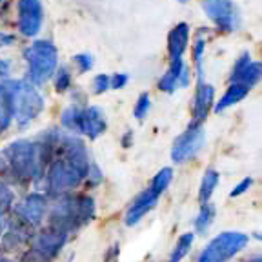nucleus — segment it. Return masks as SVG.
<instances>
[{
	"label": "nucleus",
	"mask_w": 262,
	"mask_h": 262,
	"mask_svg": "<svg viewBox=\"0 0 262 262\" xmlns=\"http://www.w3.org/2000/svg\"><path fill=\"white\" fill-rule=\"evenodd\" d=\"M95 217V201L90 195L64 196L49 215V226L70 235Z\"/></svg>",
	"instance_id": "f257e3e1"
},
{
	"label": "nucleus",
	"mask_w": 262,
	"mask_h": 262,
	"mask_svg": "<svg viewBox=\"0 0 262 262\" xmlns=\"http://www.w3.org/2000/svg\"><path fill=\"white\" fill-rule=\"evenodd\" d=\"M4 162L8 164L11 175L18 180H38L44 177V166L40 162V153H38L37 142L29 140H16L9 144L4 151Z\"/></svg>",
	"instance_id": "f03ea898"
},
{
	"label": "nucleus",
	"mask_w": 262,
	"mask_h": 262,
	"mask_svg": "<svg viewBox=\"0 0 262 262\" xmlns=\"http://www.w3.org/2000/svg\"><path fill=\"white\" fill-rule=\"evenodd\" d=\"M8 90L9 100H11L13 119L18 126H28L44 110V98L28 80H9L4 84Z\"/></svg>",
	"instance_id": "7ed1b4c3"
},
{
	"label": "nucleus",
	"mask_w": 262,
	"mask_h": 262,
	"mask_svg": "<svg viewBox=\"0 0 262 262\" xmlns=\"http://www.w3.org/2000/svg\"><path fill=\"white\" fill-rule=\"evenodd\" d=\"M28 78L33 86H42L53 77L58 66V51L49 40H37L24 49Z\"/></svg>",
	"instance_id": "20e7f679"
},
{
	"label": "nucleus",
	"mask_w": 262,
	"mask_h": 262,
	"mask_svg": "<svg viewBox=\"0 0 262 262\" xmlns=\"http://www.w3.org/2000/svg\"><path fill=\"white\" fill-rule=\"evenodd\" d=\"M250 242V237L241 231H224L213 238L196 262H228L233 258L238 251H242Z\"/></svg>",
	"instance_id": "39448f33"
},
{
	"label": "nucleus",
	"mask_w": 262,
	"mask_h": 262,
	"mask_svg": "<svg viewBox=\"0 0 262 262\" xmlns=\"http://www.w3.org/2000/svg\"><path fill=\"white\" fill-rule=\"evenodd\" d=\"M206 142V131L202 124L193 122L184 133H180L171 147V159L177 164H184L195 159Z\"/></svg>",
	"instance_id": "423d86ee"
},
{
	"label": "nucleus",
	"mask_w": 262,
	"mask_h": 262,
	"mask_svg": "<svg viewBox=\"0 0 262 262\" xmlns=\"http://www.w3.org/2000/svg\"><path fill=\"white\" fill-rule=\"evenodd\" d=\"M202 9L209 20L226 33L237 31L241 26V13L231 0H202Z\"/></svg>",
	"instance_id": "0eeeda50"
},
{
	"label": "nucleus",
	"mask_w": 262,
	"mask_h": 262,
	"mask_svg": "<svg viewBox=\"0 0 262 262\" xmlns=\"http://www.w3.org/2000/svg\"><path fill=\"white\" fill-rule=\"evenodd\" d=\"M84 177L78 175L75 169H71L62 159H55L46 173V182H48L49 195L60 196L66 191L77 188Z\"/></svg>",
	"instance_id": "6e6552de"
},
{
	"label": "nucleus",
	"mask_w": 262,
	"mask_h": 262,
	"mask_svg": "<svg viewBox=\"0 0 262 262\" xmlns=\"http://www.w3.org/2000/svg\"><path fill=\"white\" fill-rule=\"evenodd\" d=\"M16 11H18V20H16L18 31L24 37H35L42 29L44 22V9L40 0H18Z\"/></svg>",
	"instance_id": "1a4fd4ad"
},
{
	"label": "nucleus",
	"mask_w": 262,
	"mask_h": 262,
	"mask_svg": "<svg viewBox=\"0 0 262 262\" xmlns=\"http://www.w3.org/2000/svg\"><path fill=\"white\" fill-rule=\"evenodd\" d=\"M46 213V196L40 193H31L16 204L15 215L16 221H20L22 224H26L28 228H37L42 222Z\"/></svg>",
	"instance_id": "9d476101"
},
{
	"label": "nucleus",
	"mask_w": 262,
	"mask_h": 262,
	"mask_svg": "<svg viewBox=\"0 0 262 262\" xmlns=\"http://www.w3.org/2000/svg\"><path fill=\"white\" fill-rule=\"evenodd\" d=\"M260 80V62L251 60V55L246 51L237 58L231 71V84H241L251 90Z\"/></svg>",
	"instance_id": "9b49d317"
},
{
	"label": "nucleus",
	"mask_w": 262,
	"mask_h": 262,
	"mask_svg": "<svg viewBox=\"0 0 262 262\" xmlns=\"http://www.w3.org/2000/svg\"><path fill=\"white\" fill-rule=\"evenodd\" d=\"M66 241H68V233L49 226L48 229L40 231L37 237L33 238V250L40 251L48 258H53L60 251V248L64 246Z\"/></svg>",
	"instance_id": "f8f14e48"
},
{
	"label": "nucleus",
	"mask_w": 262,
	"mask_h": 262,
	"mask_svg": "<svg viewBox=\"0 0 262 262\" xmlns=\"http://www.w3.org/2000/svg\"><path fill=\"white\" fill-rule=\"evenodd\" d=\"M157 202H159V195H157L155 191H151L149 188L144 189L142 193H139V195L135 196V201L131 202V206L126 211V224L127 226L139 224L147 213L155 208Z\"/></svg>",
	"instance_id": "ddd939ff"
},
{
	"label": "nucleus",
	"mask_w": 262,
	"mask_h": 262,
	"mask_svg": "<svg viewBox=\"0 0 262 262\" xmlns=\"http://www.w3.org/2000/svg\"><path fill=\"white\" fill-rule=\"evenodd\" d=\"M106 113L102 111V107L91 106L84 107L82 111V122H80V133H84L90 139H97L102 133H106Z\"/></svg>",
	"instance_id": "4468645a"
},
{
	"label": "nucleus",
	"mask_w": 262,
	"mask_h": 262,
	"mask_svg": "<svg viewBox=\"0 0 262 262\" xmlns=\"http://www.w3.org/2000/svg\"><path fill=\"white\" fill-rule=\"evenodd\" d=\"M213 102H215V88L211 84H206L201 78L196 84L195 98H193V120L201 124L208 117Z\"/></svg>",
	"instance_id": "2eb2a0df"
},
{
	"label": "nucleus",
	"mask_w": 262,
	"mask_h": 262,
	"mask_svg": "<svg viewBox=\"0 0 262 262\" xmlns=\"http://www.w3.org/2000/svg\"><path fill=\"white\" fill-rule=\"evenodd\" d=\"M188 44H189V26L186 22H180L168 35V53L171 57V60L182 58L184 51L188 49Z\"/></svg>",
	"instance_id": "dca6fc26"
},
{
	"label": "nucleus",
	"mask_w": 262,
	"mask_h": 262,
	"mask_svg": "<svg viewBox=\"0 0 262 262\" xmlns=\"http://www.w3.org/2000/svg\"><path fill=\"white\" fill-rule=\"evenodd\" d=\"M184 60L182 58H175L169 64L168 71L162 75V78L159 80V88L166 93H173V91L179 88L180 84V75H182V70H184Z\"/></svg>",
	"instance_id": "f3484780"
},
{
	"label": "nucleus",
	"mask_w": 262,
	"mask_h": 262,
	"mask_svg": "<svg viewBox=\"0 0 262 262\" xmlns=\"http://www.w3.org/2000/svg\"><path fill=\"white\" fill-rule=\"evenodd\" d=\"M248 93H250V90H248L246 86H241V84H231V86L228 88V91L221 97V100L215 104V113H222V111H226L228 107L238 104L242 98H246V95Z\"/></svg>",
	"instance_id": "a211bd4d"
},
{
	"label": "nucleus",
	"mask_w": 262,
	"mask_h": 262,
	"mask_svg": "<svg viewBox=\"0 0 262 262\" xmlns=\"http://www.w3.org/2000/svg\"><path fill=\"white\" fill-rule=\"evenodd\" d=\"M219 180H221L219 171H215V169H206L204 177H202V182H201V189H199V201H201L202 204L209 202L213 191H215V188H217V184H219Z\"/></svg>",
	"instance_id": "6ab92c4d"
},
{
	"label": "nucleus",
	"mask_w": 262,
	"mask_h": 262,
	"mask_svg": "<svg viewBox=\"0 0 262 262\" xmlns=\"http://www.w3.org/2000/svg\"><path fill=\"white\" fill-rule=\"evenodd\" d=\"M213 221H215V206L211 202H206V204L201 206V211L196 215L195 219V229L196 233L206 235L208 233V229L211 228Z\"/></svg>",
	"instance_id": "aec40b11"
},
{
	"label": "nucleus",
	"mask_w": 262,
	"mask_h": 262,
	"mask_svg": "<svg viewBox=\"0 0 262 262\" xmlns=\"http://www.w3.org/2000/svg\"><path fill=\"white\" fill-rule=\"evenodd\" d=\"M13 120V111H11V100H9L8 90L4 84H0V133L9 127Z\"/></svg>",
	"instance_id": "412c9836"
},
{
	"label": "nucleus",
	"mask_w": 262,
	"mask_h": 262,
	"mask_svg": "<svg viewBox=\"0 0 262 262\" xmlns=\"http://www.w3.org/2000/svg\"><path fill=\"white\" fill-rule=\"evenodd\" d=\"M193 241H195V233H191V231H189V233L180 235L179 241H177V244H175V248H173L171 255H169L168 262H180L182 260V258L189 253V250H191Z\"/></svg>",
	"instance_id": "4be33fe9"
},
{
	"label": "nucleus",
	"mask_w": 262,
	"mask_h": 262,
	"mask_svg": "<svg viewBox=\"0 0 262 262\" xmlns=\"http://www.w3.org/2000/svg\"><path fill=\"white\" fill-rule=\"evenodd\" d=\"M82 111L84 107L80 106H70L62 113V126L66 129L73 131V133H80V122H82Z\"/></svg>",
	"instance_id": "5701e85b"
},
{
	"label": "nucleus",
	"mask_w": 262,
	"mask_h": 262,
	"mask_svg": "<svg viewBox=\"0 0 262 262\" xmlns=\"http://www.w3.org/2000/svg\"><path fill=\"white\" fill-rule=\"evenodd\" d=\"M171 179H173V169L171 168H162L155 177H153L149 189H151V191H155L157 195L160 196L164 191H166V189H168V186L171 184Z\"/></svg>",
	"instance_id": "b1692460"
},
{
	"label": "nucleus",
	"mask_w": 262,
	"mask_h": 262,
	"mask_svg": "<svg viewBox=\"0 0 262 262\" xmlns=\"http://www.w3.org/2000/svg\"><path fill=\"white\" fill-rule=\"evenodd\" d=\"M149 107H151V102H149V95L147 93H142L139 97L135 104V110H133V115H135L137 120H144L149 113Z\"/></svg>",
	"instance_id": "393cba45"
},
{
	"label": "nucleus",
	"mask_w": 262,
	"mask_h": 262,
	"mask_svg": "<svg viewBox=\"0 0 262 262\" xmlns=\"http://www.w3.org/2000/svg\"><path fill=\"white\" fill-rule=\"evenodd\" d=\"M70 86H71L70 70H68V68H60V70L57 71V78H55V88H57L58 93H62V91H66Z\"/></svg>",
	"instance_id": "a878e982"
},
{
	"label": "nucleus",
	"mask_w": 262,
	"mask_h": 262,
	"mask_svg": "<svg viewBox=\"0 0 262 262\" xmlns=\"http://www.w3.org/2000/svg\"><path fill=\"white\" fill-rule=\"evenodd\" d=\"M204 49H206V42L199 37L195 40V46H193V57H195V64H196V71H199V77H202V57H204Z\"/></svg>",
	"instance_id": "bb28decb"
},
{
	"label": "nucleus",
	"mask_w": 262,
	"mask_h": 262,
	"mask_svg": "<svg viewBox=\"0 0 262 262\" xmlns=\"http://www.w3.org/2000/svg\"><path fill=\"white\" fill-rule=\"evenodd\" d=\"M73 62L77 64L78 71L80 73H86V71H90L91 68H93V57L88 53H78L73 57Z\"/></svg>",
	"instance_id": "cd10ccee"
},
{
	"label": "nucleus",
	"mask_w": 262,
	"mask_h": 262,
	"mask_svg": "<svg viewBox=\"0 0 262 262\" xmlns=\"http://www.w3.org/2000/svg\"><path fill=\"white\" fill-rule=\"evenodd\" d=\"M110 90V77L107 75H97V77L93 78V91L97 95L104 93V91Z\"/></svg>",
	"instance_id": "c85d7f7f"
},
{
	"label": "nucleus",
	"mask_w": 262,
	"mask_h": 262,
	"mask_svg": "<svg viewBox=\"0 0 262 262\" xmlns=\"http://www.w3.org/2000/svg\"><path fill=\"white\" fill-rule=\"evenodd\" d=\"M49 260H51V258H48L46 255H42L40 251L33 250V248H31L29 251H26L20 262H49Z\"/></svg>",
	"instance_id": "c756f323"
},
{
	"label": "nucleus",
	"mask_w": 262,
	"mask_h": 262,
	"mask_svg": "<svg viewBox=\"0 0 262 262\" xmlns=\"http://www.w3.org/2000/svg\"><path fill=\"white\" fill-rule=\"evenodd\" d=\"M251 184H253V179H250V177H246V179H242L241 182H238V184L235 186L233 191L229 193V195H231V196H241V195H244V193L251 188Z\"/></svg>",
	"instance_id": "7c9ffc66"
},
{
	"label": "nucleus",
	"mask_w": 262,
	"mask_h": 262,
	"mask_svg": "<svg viewBox=\"0 0 262 262\" xmlns=\"http://www.w3.org/2000/svg\"><path fill=\"white\" fill-rule=\"evenodd\" d=\"M86 177H88V180H90L91 186H97L102 182V173H100L98 166H95V164H90V169H88Z\"/></svg>",
	"instance_id": "2f4dec72"
},
{
	"label": "nucleus",
	"mask_w": 262,
	"mask_h": 262,
	"mask_svg": "<svg viewBox=\"0 0 262 262\" xmlns=\"http://www.w3.org/2000/svg\"><path fill=\"white\" fill-rule=\"evenodd\" d=\"M127 80H129V77H127L126 73H117V75H113V77H110V88H113V90H122L127 84Z\"/></svg>",
	"instance_id": "473e14b6"
},
{
	"label": "nucleus",
	"mask_w": 262,
	"mask_h": 262,
	"mask_svg": "<svg viewBox=\"0 0 262 262\" xmlns=\"http://www.w3.org/2000/svg\"><path fill=\"white\" fill-rule=\"evenodd\" d=\"M119 253H120L119 244L111 246L110 250H107L106 257H104V260H106V262H117V260H119Z\"/></svg>",
	"instance_id": "72a5a7b5"
},
{
	"label": "nucleus",
	"mask_w": 262,
	"mask_h": 262,
	"mask_svg": "<svg viewBox=\"0 0 262 262\" xmlns=\"http://www.w3.org/2000/svg\"><path fill=\"white\" fill-rule=\"evenodd\" d=\"M13 40H15V37H13V35L0 33V46H9V44H13Z\"/></svg>",
	"instance_id": "f704fd0d"
},
{
	"label": "nucleus",
	"mask_w": 262,
	"mask_h": 262,
	"mask_svg": "<svg viewBox=\"0 0 262 262\" xmlns=\"http://www.w3.org/2000/svg\"><path fill=\"white\" fill-rule=\"evenodd\" d=\"M9 68H11V64L8 60H0V77H6L9 73Z\"/></svg>",
	"instance_id": "c9c22d12"
},
{
	"label": "nucleus",
	"mask_w": 262,
	"mask_h": 262,
	"mask_svg": "<svg viewBox=\"0 0 262 262\" xmlns=\"http://www.w3.org/2000/svg\"><path fill=\"white\" fill-rule=\"evenodd\" d=\"M4 173H11V171H9L8 164H6L4 160L0 159V180H2V175H4Z\"/></svg>",
	"instance_id": "e433bc0d"
},
{
	"label": "nucleus",
	"mask_w": 262,
	"mask_h": 262,
	"mask_svg": "<svg viewBox=\"0 0 262 262\" xmlns=\"http://www.w3.org/2000/svg\"><path fill=\"white\" fill-rule=\"evenodd\" d=\"M246 262H260V258L257 257V258H255V260H246Z\"/></svg>",
	"instance_id": "4c0bfd02"
},
{
	"label": "nucleus",
	"mask_w": 262,
	"mask_h": 262,
	"mask_svg": "<svg viewBox=\"0 0 262 262\" xmlns=\"http://www.w3.org/2000/svg\"><path fill=\"white\" fill-rule=\"evenodd\" d=\"M179 2H186V0H179Z\"/></svg>",
	"instance_id": "58836bf2"
},
{
	"label": "nucleus",
	"mask_w": 262,
	"mask_h": 262,
	"mask_svg": "<svg viewBox=\"0 0 262 262\" xmlns=\"http://www.w3.org/2000/svg\"><path fill=\"white\" fill-rule=\"evenodd\" d=\"M0 2H2V0H0Z\"/></svg>",
	"instance_id": "ea45409f"
}]
</instances>
